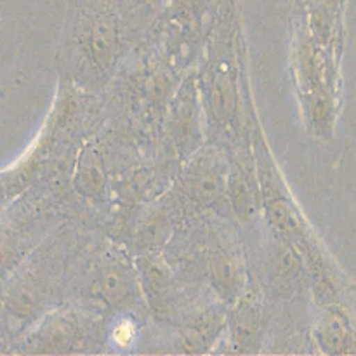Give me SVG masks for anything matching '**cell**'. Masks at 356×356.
<instances>
[{
	"instance_id": "1",
	"label": "cell",
	"mask_w": 356,
	"mask_h": 356,
	"mask_svg": "<svg viewBox=\"0 0 356 356\" xmlns=\"http://www.w3.org/2000/svg\"><path fill=\"white\" fill-rule=\"evenodd\" d=\"M344 0H298L292 31V76L313 136L334 132L341 104Z\"/></svg>"
},
{
	"instance_id": "9",
	"label": "cell",
	"mask_w": 356,
	"mask_h": 356,
	"mask_svg": "<svg viewBox=\"0 0 356 356\" xmlns=\"http://www.w3.org/2000/svg\"><path fill=\"white\" fill-rule=\"evenodd\" d=\"M228 323L219 309H207L193 315L183 323L177 336V351L181 353H204L214 343Z\"/></svg>"
},
{
	"instance_id": "8",
	"label": "cell",
	"mask_w": 356,
	"mask_h": 356,
	"mask_svg": "<svg viewBox=\"0 0 356 356\" xmlns=\"http://www.w3.org/2000/svg\"><path fill=\"white\" fill-rule=\"evenodd\" d=\"M229 334L233 350L236 353H252L257 350L264 330L263 309L254 296H240L235 301V308L228 316Z\"/></svg>"
},
{
	"instance_id": "6",
	"label": "cell",
	"mask_w": 356,
	"mask_h": 356,
	"mask_svg": "<svg viewBox=\"0 0 356 356\" xmlns=\"http://www.w3.org/2000/svg\"><path fill=\"white\" fill-rule=\"evenodd\" d=\"M316 344L325 355L356 353V332L350 315L337 302L323 305L322 315L313 329Z\"/></svg>"
},
{
	"instance_id": "12",
	"label": "cell",
	"mask_w": 356,
	"mask_h": 356,
	"mask_svg": "<svg viewBox=\"0 0 356 356\" xmlns=\"http://www.w3.org/2000/svg\"><path fill=\"white\" fill-rule=\"evenodd\" d=\"M138 271L139 284H141V291L145 292L146 301L149 302L156 315H165L170 299V271L165 261L159 256L145 257Z\"/></svg>"
},
{
	"instance_id": "2",
	"label": "cell",
	"mask_w": 356,
	"mask_h": 356,
	"mask_svg": "<svg viewBox=\"0 0 356 356\" xmlns=\"http://www.w3.org/2000/svg\"><path fill=\"white\" fill-rule=\"evenodd\" d=\"M236 59L229 44H225V51H219L209 65L205 90L211 110L212 122L219 131H226L233 125L238 99V79H236Z\"/></svg>"
},
{
	"instance_id": "4",
	"label": "cell",
	"mask_w": 356,
	"mask_h": 356,
	"mask_svg": "<svg viewBox=\"0 0 356 356\" xmlns=\"http://www.w3.org/2000/svg\"><path fill=\"white\" fill-rule=\"evenodd\" d=\"M228 167L216 152L200 153L184 172V191L200 207H209L222 197L228 184Z\"/></svg>"
},
{
	"instance_id": "14",
	"label": "cell",
	"mask_w": 356,
	"mask_h": 356,
	"mask_svg": "<svg viewBox=\"0 0 356 356\" xmlns=\"http://www.w3.org/2000/svg\"><path fill=\"white\" fill-rule=\"evenodd\" d=\"M136 337H138V325L131 316H120L118 320H115L110 330V343L113 346L127 350L129 346L134 344Z\"/></svg>"
},
{
	"instance_id": "11",
	"label": "cell",
	"mask_w": 356,
	"mask_h": 356,
	"mask_svg": "<svg viewBox=\"0 0 356 356\" xmlns=\"http://www.w3.org/2000/svg\"><path fill=\"white\" fill-rule=\"evenodd\" d=\"M229 191H232L235 214H238L240 219L254 218L261 205H263V193H261L257 167L252 169L247 163H236L235 169L229 172Z\"/></svg>"
},
{
	"instance_id": "10",
	"label": "cell",
	"mask_w": 356,
	"mask_h": 356,
	"mask_svg": "<svg viewBox=\"0 0 356 356\" xmlns=\"http://www.w3.org/2000/svg\"><path fill=\"white\" fill-rule=\"evenodd\" d=\"M209 278L225 301L235 302L243 291V271L235 252L218 247L209 256Z\"/></svg>"
},
{
	"instance_id": "7",
	"label": "cell",
	"mask_w": 356,
	"mask_h": 356,
	"mask_svg": "<svg viewBox=\"0 0 356 356\" xmlns=\"http://www.w3.org/2000/svg\"><path fill=\"white\" fill-rule=\"evenodd\" d=\"M96 294L110 308H122L132 302L136 289L141 287L139 275L124 257L108 259L96 277Z\"/></svg>"
},
{
	"instance_id": "3",
	"label": "cell",
	"mask_w": 356,
	"mask_h": 356,
	"mask_svg": "<svg viewBox=\"0 0 356 356\" xmlns=\"http://www.w3.org/2000/svg\"><path fill=\"white\" fill-rule=\"evenodd\" d=\"M80 49L87 65L104 75L117 61L122 49L120 30L111 14L101 13L90 17L80 31Z\"/></svg>"
},
{
	"instance_id": "5",
	"label": "cell",
	"mask_w": 356,
	"mask_h": 356,
	"mask_svg": "<svg viewBox=\"0 0 356 356\" xmlns=\"http://www.w3.org/2000/svg\"><path fill=\"white\" fill-rule=\"evenodd\" d=\"M82 341V327L72 309H58L42 320L26 339L28 353L63 355L76 351Z\"/></svg>"
},
{
	"instance_id": "13",
	"label": "cell",
	"mask_w": 356,
	"mask_h": 356,
	"mask_svg": "<svg viewBox=\"0 0 356 356\" xmlns=\"http://www.w3.org/2000/svg\"><path fill=\"white\" fill-rule=\"evenodd\" d=\"M76 191L87 198H99L106 188V172H104L103 159L96 146H86L80 153L75 169Z\"/></svg>"
}]
</instances>
